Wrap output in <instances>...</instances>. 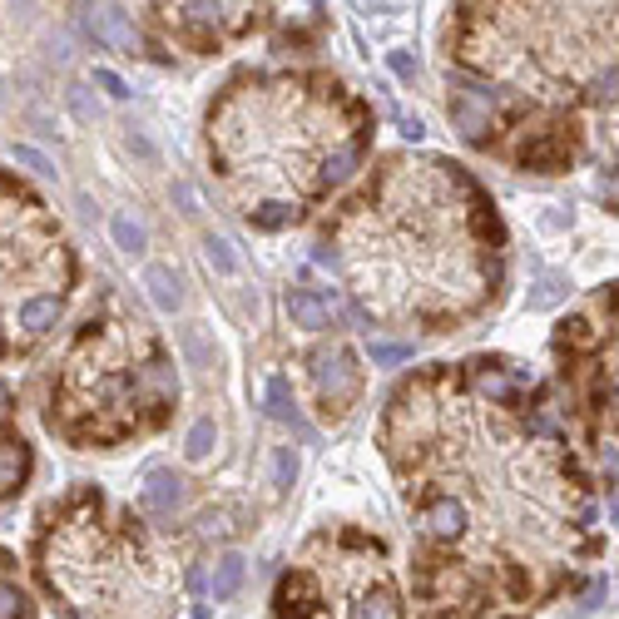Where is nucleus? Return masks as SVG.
<instances>
[{"instance_id":"obj_1","label":"nucleus","mask_w":619,"mask_h":619,"mask_svg":"<svg viewBox=\"0 0 619 619\" xmlns=\"http://www.w3.org/2000/svg\"><path fill=\"white\" fill-rule=\"evenodd\" d=\"M377 446L411 521L421 619H530L605 555L599 480L555 386L515 357L417 367L386 396Z\"/></svg>"},{"instance_id":"obj_2","label":"nucleus","mask_w":619,"mask_h":619,"mask_svg":"<svg viewBox=\"0 0 619 619\" xmlns=\"http://www.w3.org/2000/svg\"><path fill=\"white\" fill-rule=\"evenodd\" d=\"M318 263L377 327L446 337L505 288V224L496 199L446 154L396 149L367 169L322 224Z\"/></svg>"},{"instance_id":"obj_3","label":"nucleus","mask_w":619,"mask_h":619,"mask_svg":"<svg viewBox=\"0 0 619 619\" xmlns=\"http://www.w3.org/2000/svg\"><path fill=\"white\" fill-rule=\"evenodd\" d=\"M615 109V5H451L446 114L461 144L565 174Z\"/></svg>"},{"instance_id":"obj_4","label":"nucleus","mask_w":619,"mask_h":619,"mask_svg":"<svg viewBox=\"0 0 619 619\" xmlns=\"http://www.w3.org/2000/svg\"><path fill=\"white\" fill-rule=\"evenodd\" d=\"M377 114L322 64H243L203 114L224 199L263 233L298 228L367 169Z\"/></svg>"},{"instance_id":"obj_5","label":"nucleus","mask_w":619,"mask_h":619,"mask_svg":"<svg viewBox=\"0 0 619 619\" xmlns=\"http://www.w3.org/2000/svg\"><path fill=\"white\" fill-rule=\"evenodd\" d=\"M30 575L55 619H208V580L174 530L99 486H70L40 505Z\"/></svg>"},{"instance_id":"obj_6","label":"nucleus","mask_w":619,"mask_h":619,"mask_svg":"<svg viewBox=\"0 0 619 619\" xmlns=\"http://www.w3.org/2000/svg\"><path fill=\"white\" fill-rule=\"evenodd\" d=\"M45 431L70 451H119L179 417L169 342L114 288H99L45 377Z\"/></svg>"},{"instance_id":"obj_7","label":"nucleus","mask_w":619,"mask_h":619,"mask_svg":"<svg viewBox=\"0 0 619 619\" xmlns=\"http://www.w3.org/2000/svg\"><path fill=\"white\" fill-rule=\"evenodd\" d=\"M80 248L55 208L0 169V362L35 357L80 298Z\"/></svg>"},{"instance_id":"obj_8","label":"nucleus","mask_w":619,"mask_h":619,"mask_svg":"<svg viewBox=\"0 0 619 619\" xmlns=\"http://www.w3.org/2000/svg\"><path fill=\"white\" fill-rule=\"evenodd\" d=\"M273 619H406L386 540L362 525H322L273 589Z\"/></svg>"},{"instance_id":"obj_9","label":"nucleus","mask_w":619,"mask_h":619,"mask_svg":"<svg viewBox=\"0 0 619 619\" xmlns=\"http://www.w3.org/2000/svg\"><path fill=\"white\" fill-rule=\"evenodd\" d=\"M555 396L599 486L615 496V283L595 288L585 308L560 318L555 337Z\"/></svg>"},{"instance_id":"obj_10","label":"nucleus","mask_w":619,"mask_h":619,"mask_svg":"<svg viewBox=\"0 0 619 619\" xmlns=\"http://www.w3.org/2000/svg\"><path fill=\"white\" fill-rule=\"evenodd\" d=\"M278 5H140V30L189 55H218L224 45L273 30Z\"/></svg>"},{"instance_id":"obj_11","label":"nucleus","mask_w":619,"mask_h":619,"mask_svg":"<svg viewBox=\"0 0 619 619\" xmlns=\"http://www.w3.org/2000/svg\"><path fill=\"white\" fill-rule=\"evenodd\" d=\"M308 362H312V396H318L322 421H342L357 406L362 382H367L362 362H357V352H352V342H327V347H318Z\"/></svg>"},{"instance_id":"obj_12","label":"nucleus","mask_w":619,"mask_h":619,"mask_svg":"<svg viewBox=\"0 0 619 619\" xmlns=\"http://www.w3.org/2000/svg\"><path fill=\"white\" fill-rule=\"evenodd\" d=\"M30 476H35V451L21 431V417H15L11 382L0 377V505L15 501L30 486Z\"/></svg>"},{"instance_id":"obj_13","label":"nucleus","mask_w":619,"mask_h":619,"mask_svg":"<svg viewBox=\"0 0 619 619\" xmlns=\"http://www.w3.org/2000/svg\"><path fill=\"white\" fill-rule=\"evenodd\" d=\"M0 619H35V599L25 589L21 570H15V555L0 545Z\"/></svg>"},{"instance_id":"obj_14","label":"nucleus","mask_w":619,"mask_h":619,"mask_svg":"<svg viewBox=\"0 0 619 619\" xmlns=\"http://www.w3.org/2000/svg\"><path fill=\"white\" fill-rule=\"evenodd\" d=\"M140 505H144V515H154V521H169V515L183 505V480L174 476V471H149Z\"/></svg>"},{"instance_id":"obj_15","label":"nucleus","mask_w":619,"mask_h":619,"mask_svg":"<svg viewBox=\"0 0 619 619\" xmlns=\"http://www.w3.org/2000/svg\"><path fill=\"white\" fill-rule=\"evenodd\" d=\"M288 318H293V327H308V332H318V327H327L332 308H327V298H318V293H308V288H293V293H288Z\"/></svg>"},{"instance_id":"obj_16","label":"nucleus","mask_w":619,"mask_h":619,"mask_svg":"<svg viewBox=\"0 0 619 619\" xmlns=\"http://www.w3.org/2000/svg\"><path fill=\"white\" fill-rule=\"evenodd\" d=\"M243 575H248L243 555H224V560L214 565V580H208V599H214V605L233 599V595H238V585H243Z\"/></svg>"},{"instance_id":"obj_17","label":"nucleus","mask_w":619,"mask_h":619,"mask_svg":"<svg viewBox=\"0 0 619 619\" xmlns=\"http://www.w3.org/2000/svg\"><path fill=\"white\" fill-rule=\"evenodd\" d=\"M144 283H149V293H154V302H159L164 312H174L183 302V293H179V278H174V267H164V263H154L149 273H144Z\"/></svg>"},{"instance_id":"obj_18","label":"nucleus","mask_w":619,"mask_h":619,"mask_svg":"<svg viewBox=\"0 0 619 619\" xmlns=\"http://www.w3.org/2000/svg\"><path fill=\"white\" fill-rule=\"evenodd\" d=\"M267 411H273L278 421H298V406H293L288 377H267Z\"/></svg>"},{"instance_id":"obj_19","label":"nucleus","mask_w":619,"mask_h":619,"mask_svg":"<svg viewBox=\"0 0 619 619\" xmlns=\"http://www.w3.org/2000/svg\"><path fill=\"white\" fill-rule=\"evenodd\" d=\"M367 357H372V367H402L411 362V342H372Z\"/></svg>"},{"instance_id":"obj_20","label":"nucleus","mask_w":619,"mask_h":619,"mask_svg":"<svg viewBox=\"0 0 619 619\" xmlns=\"http://www.w3.org/2000/svg\"><path fill=\"white\" fill-rule=\"evenodd\" d=\"M114 238H119V248H129V253H140L144 248V228L134 224L129 214H114Z\"/></svg>"},{"instance_id":"obj_21","label":"nucleus","mask_w":619,"mask_h":619,"mask_svg":"<svg viewBox=\"0 0 619 619\" xmlns=\"http://www.w3.org/2000/svg\"><path fill=\"white\" fill-rule=\"evenodd\" d=\"M208 451H214V421H199V427H193V437H189V456L203 461Z\"/></svg>"},{"instance_id":"obj_22","label":"nucleus","mask_w":619,"mask_h":619,"mask_svg":"<svg viewBox=\"0 0 619 619\" xmlns=\"http://www.w3.org/2000/svg\"><path fill=\"white\" fill-rule=\"evenodd\" d=\"M208 258H214V263L218 267H224V273H233V253H228V243H224V238H208Z\"/></svg>"},{"instance_id":"obj_23","label":"nucleus","mask_w":619,"mask_h":619,"mask_svg":"<svg viewBox=\"0 0 619 619\" xmlns=\"http://www.w3.org/2000/svg\"><path fill=\"white\" fill-rule=\"evenodd\" d=\"M560 288H565V283H560V278H550L540 293H535V308H545V302H555V298H560Z\"/></svg>"},{"instance_id":"obj_24","label":"nucleus","mask_w":619,"mask_h":619,"mask_svg":"<svg viewBox=\"0 0 619 619\" xmlns=\"http://www.w3.org/2000/svg\"><path fill=\"white\" fill-rule=\"evenodd\" d=\"M99 85H105L114 99H124V95H129V89H124V80H119V75H109V70H99Z\"/></svg>"},{"instance_id":"obj_25","label":"nucleus","mask_w":619,"mask_h":619,"mask_svg":"<svg viewBox=\"0 0 619 619\" xmlns=\"http://www.w3.org/2000/svg\"><path fill=\"white\" fill-rule=\"evenodd\" d=\"M392 70H396L402 80H411V75H417V64L406 60V55H392Z\"/></svg>"},{"instance_id":"obj_26","label":"nucleus","mask_w":619,"mask_h":619,"mask_svg":"<svg viewBox=\"0 0 619 619\" xmlns=\"http://www.w3.org/2000/svg\"><path fill=\"white\" fill-rule=\"evenodd\" d=\"M15 159H21V164H30V169H50V164H45L40 154H30V149H15Z\"/></svg>"}]
</instances>
